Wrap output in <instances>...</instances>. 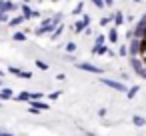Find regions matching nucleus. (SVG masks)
Returning <instances> with one entry per match:
<instances>
[{"label":"nucleus","mask_w":146,"mask_h":136,"mask_svg":"<svg viewBox=\"0 0 146 136\" xmlns=\"http://www.w3.org/2000/svg\"><path fill=\"white\" fill-rule=\"evenodd\" d=\"M100 82H102L104 86H108V88L116 90V92H122V94L128 90V86H126L122 80H114V78H106V76H102V78H100Z\"/></svg>","instance_id":"obj_3"},{"label":"nucleus","mask_w":146,"mask_h":136,"mask_svg":"<svg viewBox=\"0 0 146 136\" xmlns=\"http://www.w3.org/2000/svg\"><path fill=\"white\" fill-rule=\"evenodd\" d=\"M102 44H108V40H106V34H96L94 36V44H92V48H98V46H102Z\"/></svg>","instance_id":"obj_15"},{"label":"nucleus","mask_w":146,"mask_h":136,"mask_svg":"<svg viewBox=\"0 0 146 136\" xmlns=\"http://www.w3.org/2000/svg\"><path fill=\"white\" fill-rule=\"evenodd\" d=\"M8 72H10V74H14V76H20L22 68H18V66H8Z\"/></svg>","instance_id":"obj_28"},{"label":"nucleus","mask_w":146,"mask_h":136,"mask_svg":"<svg viewBox=\"0 0 146 136\" xmlns=\"http://www.w3.org/2000/svg\"><path fill=\"white\" fill-rule=\"evenodd\" d=\"M104 4H106V8H112L114 6V0H104Z\"/></svg>","instance_id":"obj_35"},{"label":"nucleus","mask_w":146,"mask_h":136,"mask_svg":"<svg viewBox=\"0 0 146 136\" xmlns=\"http://www.w3.org/2000/svg\"><path fill=\"white\" fill-rule=\"evenodd\" d=\"M8 20H10L8 12H0V22H8Z\"/></svg>","instance_id":"obj_32"},{"label":"nucleus","mask_w":146,"mask_h":136,"mask_svg":"<svg viewBox=\"0 0 146 136\" xmlns=\"http://www.w3.org/2000/svg\"><path fill=\"white\" fill-rule=\"evenodd\" d=\"M124 22H126V16H124V12L122 10H114L112 12V26H124Z\"/></svg>","instance_id":"obj_10"},{"label":"nucleus","mask_w":146,"mask_h":136,"mask_svg":"<svg viewBox=\"0 0 146 136\" xmlns=\"http://www.w3.org/2000/svg\"><path fill=\"white\" fill-rule=\"evenodd\" d=\"M90 4H92L94 8H98V10H104V8H106L104 0H90Z\"/></svg>","instance_id":"obj_26"},{"label":"nucleus","mask_w":146,"mask_h":136,"mask_svg":"<svg viewBox=\"0 0 146 136\" xmlns=\"http://www.w3.org/2000/svg\"><path fill=\"white\" fill-rule=\"evenodd\" d=\"M106 40H108V44H118V40H120V28L118 26H110L108 32H106Z\"/></svg>","instance_id":"obj_9"},{"label":"nucleus","mask_w":146,"mask_h":136,"mask_svg":"<svg viewBox=\"0 0 146 136\" xmlns=\"http://www.w3.org/2000/svg\"><path fill=\"white\" fill-rule=\"evenodd\" d=\"M0 136H12V134H8V132H2V130H0Z\"/></svg>","instance_id":"obj_37"},{"label":"nucleus","mask_w":146,"mask_h":136,"mask_svg":"<svg viewBox=\"0 0 146 136\" xmlns=\"http://www.w3.org/2000/svg\"><path fill=\"white\" fill-rule=\"evenodd\" d=\"M2 76H4V72H2V70H0V78H2Z\"/></svg>","instance_id":"obj_40"},{"label":"nucleus","mask_w":146,"mask_h":136,"mask_svg":"<svg viewBox=\"0 0 146 136\" xmlns=\"http://www.w3.org/2000/svg\"><path fill=\"white\" fill-rule=\"evenodd\" d=\"M76 48H78V46H76V42H66V44H64L66 54H74V52H76Z\"/></svg>","instance_id":"obj_21"},{"label":"nucleus","mask_w":146,"mask_h":136,"mask_svg":"<svg viewBox=\"0 0 146 136\" xmlns=\"http://www.w3.org/2000/svg\"><path fill=\"white\" fill-rule=\"evenodd\" d=\"M16 100H20V102H30V92H28V90L20 92V94L16 96Z\"/></svg>","instance_id":"obj_24"},{"label":"nucleus","mask_w":146,"mask_h":136,"mask_svg":"<svg viewBox=\"0 0 146 136\" xmlns=\"http://www.w3.org/2000/svg\"><path fill=\"white\" fill-rule=\"evenodd\" d=\"M118 56H122V58H128V46H126V42L118 46Z\"/></svg>","instance_id":"obj_23"},{"label":"nucleus","mask_w":146,"mask_h":136,"mask_svg":"<svg viewBox=\"0 0 146 136\" xmlns=\"http://www.w3.org/2000/svg\"><path fill=\"white\" fill-rule=\"evenodd\" d=\"M90 22H92V18H90V14H82V18L80 20H76L74 24H72V32H76V34H82L88 26H90Z\"/></svg>","instance_id":"obj_4"},{"label":"nucleus","mask_w":146,"mask_h":136,"mask_svg":"<svg viewBox=\"0 0 146 136\" xmlns=\"http://www.w3.org/2000/svg\"><path fill=\"white\" fill-rule=\"evenodd\" d=\"M106 112H108L106 108H100V110H98V116H100V118H104V116H106Z\"/></svg>","instance_id":"obj_34"},{"label":"nucleus","mask_w":146,"mask_h":136,"mask_svg":"<svg viewBox=\"0 0 146 136\" xmlns=\"http://www.w3.org/2000/svg\"><path fill=\"white\" fill-rule=\"evenodd\" d=\"M108 44H102V46H98V48H92V54L94 56H106L108 54Z\"/></svg>","instance_id":"obj_17"},{"label":"nucleus","mask_w":146,"mask_h":136,"mask_svg":"<svg viewBox=\"0 0 146 136\" xmlns=\"http://www.w3.org/2000/svg\"><path fill=\"white\" fill-rule=\"evenodd\" d=\"M0 86H2V80H0Z\"/></svg>","instance_id":"obj_41"},{"label":"nucleus","mask_w":146,"mask_h":136,"mask_svg":"<svg viewBox=\"0 0 146 136\" xmlns=\"http://www.w3.org/2000/svg\"><path fill=\"white\" fill-rule=\"evenodd\" d=\"M74 64H76V68L82 70V72H88V74H104V68H102V66H96V64H92V62H74Z\"/></svg>","instance_id":"obj_5"},{"label":"nucleus","mask_w":146,"mask_h":136,"mask_svg":"<svg viewBox=\"0 0 146 136\" xmlns=\"http://www.w3.org/2000/svg\"><path fill=\"white\" fill-rule=\"evenodd\" d=\"M132 124H134L136 128H142V126H146V118L140 116V114H134V116H132Z\"/></svg>","instance_id":"obj_18"},{"label":"nucleus","mask_w":146,"mask_h":136,"mask_svg":"<svg viewBox=\"0 0 146 136\" xmlns=\"http://www.w3.org/2000/svg\"><path fill=\"white\" fill-rule=\"evenodd\" d=\"M18 8V4L16 2H12V0H0V12H14Z\"/></svg>","instance_id":"obj_11"},{"label":"nucleus","mask_w":146,"mask_h":136,"mask_svg":"<svg viewBox=\"0 0 146 136\" xmlns=\"http://www.w3.org/2000/svg\"><path fill=\"white\" fill-rule=\"evenodd\" d=\"M64 60H66V62H76V56H74V54H66Z\"/></svg>","instance_id":"obj_33"},{"label":"nucleus","mask_w":146,"mask_h":136,"mask_svg":"<svg viewBox=\"0 0 146 136\" xmlns=\"http://www.w3.org/2000/svg\"><path fill=\"white\" fill-rule=\"evenodd\" d=\"M34 64H36V68H40V70H48L50 66H48V62H44V60H40V58H36L34 60Z\"/></svg>","instance_id":"obj_25"},{"label":"nucleus","mask_w":146,"mask_h":136,"mask_svg":"<svg viewBox=\"0 0 146 136\" xmlns=\"http://www.w3.org/2000/svg\"><path fill=\"white\" fill-rule=\"evenodd\" d=\"M56 26H58V24L54 22V18H52V16H48V18H44V20L40 22V26L34 30V34H36V36H46V34H50Z\"/></svg>","instance_id":"obj_1"},{"label":"nucleus","mask_w":146,"mask_h":136,"mask_svg":"<svg viewBox=\"0 0 146 136\" xmlns=\"http://www.w3.org/2000/svg\"><path fill=\"white\" fill-rule=\"evenodd\" d=\"M128 46V56H142V50H140V38H130L126 42Z\"/></svg>","instance_id":"obj_7"},{"label":"nucleus","mask_w":146,"mask_h":136,"mask_svg":"<svg viewBox=\"0 0 146 136\" xmlns=\"http://www.w3.org/2000/svg\"><path fill=\"white\" fill-rule=\"evenodd\" d=\"M132 2H134V4H138V2H142V0H132Z\"/></svg>","instance_id":"obj_39"},{"label":"nucleus","mask_w":146,"mask_h":136,"mask_svg":"<svg viewBox=\"0 0 146 136\" xmlns=\"http://www.w3.org/2000/svg\"><path fill=\"white\" fill-rule=\"evenodd\" d=\"M10 98H14V90L2 86V88H0V100H10Z\"/></svg>","instance_id":"obj_14"},{"label":"nucleus","mask_w":146,"mask_h":136,"mask_svg":"<svg viewBox=\"0 0 146 136\" xmlns=\"http://www.w3.org/2000/svg\"><path fill=\"white\" fill-rule=\"evenodd\" d=\"M42 92H30V100H42Z\"/></svg>","instance_id":"obj_31"},{"label":"nucleus","mask_w":146,"mask_h":136,"mask_svg":"<svg viewBox=\"0 0 146 136\" xmlns=\"http://www.w3.org/2000/svg\"><path fill=\"white\" fill-rule=\"evenodd\" d=\"M130 30H132V36L134 38H146V12L136 20L134 28H130Z\"/></svg>","instance_id":"obj_2"},{"label":"nucleus","mask_w":146,"mask_h":136,"mask_svg":"<svg viewBox=\"0 0 146 136\" xmlns=\"http://www.w3.org/2000/svg\"><path fill=\"white\" fill-rule=\"evenodd\" d=\"M56 80H66V74H62V72H60V74H56Z\"/></svg>","instance_id":"obj_36"},{"label":"nucleus","mask_w":146,"mask_h":136,"mask_svg":"<svg viewBox=\"0 0 146 136\" xmlns=\"http://www.w3.org/2000/svg\"><path fill=\"white\" fill-rule=\"evenodd\" d=\"M24 22H26V18H24V16L20 14V16H14V18H10V20H8L6 24L14 28V26H20V24H24Z\"/></svg>","instance_id":"obj_16"},{"label":"nucleus","mask_w":146,"mask_h":136,"mask_svg":"<svg viewBox=\"0 0 146 136\" xmlns=\"http://www.w3.org/2000/svg\"><path fill=\"white\" fill-rule=\"evenodd\" d=\"M140 78H144V80H146V66H144V72H142V76H140Z\"/></svg>","instance_id":"obj_38"},{"label":"nucleus","mask_w":146,"mask_h":136,"mask_svg":"<svg viewBox=\"0 0 146 136\" xmlns=\"http://www.w3.org/2000/svg\"><path fill=\"white\" fill-rule=\"evenodd\" d=\"M30 108L42 112V110H50V104L48 102H42V100H30Z\"/></svg>","instance_id":"obj_13"},{"label":"nucleus","mask_w":146,"mask_h":136,"mask_svg":"<svg viewBox=\"0 0 146 136\" xmlns=\"http://www.w3.org/2000/svg\"><path fill=\"white\" fill-rule=\"evenodd\" d=\"M128 64H130V68H132V72L136 74V76H142V72H144V60L140 58V56H128Z\"/></svg>","instance_id":"obj_6"},{"label":"nucleus","mask_w":146,"mask_h":136,"mask_svg":"<svg viewBox=\"0 0 146 136\" xmlns=\"http://www.w3.org/2000/svg\"><path fill=\"white\" fill-rule=\"evenodd\" d=\"M112 24V14H108V16H102L100 18V26H110Z\"/></svg>","instance_id":"obj_27"},{"label":"nucleus","mask_w":146,"mask_h":136,"mask_svg":"<svg viewBox=\"0 0 146 136\" xmlns=\"http://www.w3.org/2000/svg\"><path fill=\"white\" fill-rule=\"evenodd\" d=\"M20 10H22V16L26 18V20H30V18H40L42 14H40V10H34V8H30V4H22L20 6Z\"/></svg>","instance_id":"obj_8"},{"label":"nucleus","mask_w":146,"mask_h":136,"mask_svg":"<svg viewBox=\"0 0 146 136\" xmlns=\"http://www.w3.org/2000/svg\"><path fill=\"white\" fill-rule=\"evenodd\" d=\"M60 94H62V90H56V92H50V94H48V98H50V100H58V98H60Z\"/></svg>","instance_id":"obj_30"},{"label":"nucleus","mask_w":146,"mask_h":136,"mask_svg":"<svg viewBox=\"0 0 146 136\" xmlns=\"http://www.w3.org/2000/svg\"><path fill=\"white\" fill-rule=\"evenodd\" d=\"M18 78H24V80H30V78H32V72H30V70H22Z\"/></svg>","instance_id":"obj_29"},{"label":"nucleus","mask_w":146,"mask_h":136,"mask_svg":"<svg viewBox=\"0 0 146 136\" xmlns=\"http://www.w3.org/2000/svg\"><path fill=\"white\" fill-rule=\"evenodd\" d=\"M12 40H16V42H26V32H14V34H12Z\"/></svg>","instance_id":"obj_22"},{"label":"nucleus","mask_w":146,"mask_h":136,"mask_svg":"<svg viewBox=\"0 0 146 136\" xmlns=\"http://www.w3.org/2000/svg\"><path fill=\"white\" fill-rule=\"evenodd\" d=\"M84 6H86V4H84V0H78V4L74 6L72 14H74V16H82V14H84Z\"/></svg>","instance_id":"obj_19"},{"label":"nucleus","mask_w":146,"mask_h":136,"mask_svg":"<svg viewBox=\"0 0 146 136\" xmlns=\"http://www.w3.org/2000/svg\"><path fill=\"white\" fill-rule=\"evenodd\" d=\"M138 90H140V86H138V84H134V86H130V88H128L124 94H126V98H130V100H132V98L138 94Z\"/></svg>","instance_id":"obj_20"},{"label":"nucleus","mask_w":146,"mask_h":136,"mask_svg":"<svg viewBox=\"0 0 146 136\" xmlns=\"http://www.w3.org/2000/svg\"><path fill=\"white\" fill-rule=\"evenodd\" d=\"M64 30H66V24H62V22H60V24H58L50 34H48V36H50V40H52V42H54V40H58V38L64 34Z\"/></svg>","instance_id":"obj_12"}]
</instances>
